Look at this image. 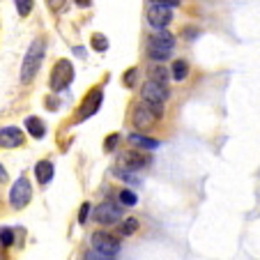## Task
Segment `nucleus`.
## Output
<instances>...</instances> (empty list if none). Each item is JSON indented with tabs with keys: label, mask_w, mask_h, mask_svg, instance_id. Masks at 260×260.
Here are the masks:
<instances>
[{
	"label": "nucleus",
	"mask_w": 260,
	"mask_h": 260,
	"mask_svg": "<svg viewBox=\"0 0 260 260\" xmlns=\"http://www.w3.org/2000/svg\"><path fill=\"white\" fill-rule=\"evenodd\" d=\"M46 55V42L44 40H35L30 44L28 53L23 55V64H21V83L30 85L37 76V72L42 69V62H44Z\"/></svg>",
	"instance_id": "obj_1"
},
{
	"label": "nucleus",
	"mask_w": 260,
	"mask_h": 260,
	"mask_svg": "<svg viewBox=\"0 0 260 260\" xmlns=\"http://www.w3.org/2000/svg\"><path fill=\"white\" fill-rule=\"evenodd\" d=\"M134 81H136V67H129L127 72H124V76H122L124 88H134Z\"/></svg>",
	"instance_id": "obj_24"
},
{
	"label": "nucleus",
	"mask_w": 260,
	"mask_h": 260,
	"mask_svg": "<svg viewBox=\"0 0 260 260\" xmlns=\"http://www.w3.org/2000/svg\"><path fill=\"white\" fill-rule=\"evenodd\" d=\"M136 231H138V221L134 219V216H129V219L122 223V235H134Z\"/></svg>",
	"instance_id": "obj_21"
},
{
	"label": "nucleus",
	"mask_w": 260,
	"mask_h": 260,
	"mask_svg": "<svg viewBox=\"0 0 260 260\" xmlns=\"http://www.w3.org/2000/svg\"><path fill=\"white\" fill-rule=\"evenodd\" d=\"M88 212H90V203H83V207H81V214H79V223H85V219H88Z\"/></svg>",
	"instance_id": "obj_28"
},
{
	"label": "nucleus",
	"mask_w": 260,
	"mask_h": 260,
	"mask_svg": "<svg viewBox=\"0 0 260 260\" xmlns=\"http://www.w3.org/2000/svg\"><path fill=\"white\" fill-rule=\"evenodd\" d=\"M0 182H7V171H5V166H0Z\"/></svg>",
	"instance_id": "obj_30"
},
{
	"label": "nucleus",
	"mask_w": 260,
	"mask_h": 260,
	"mask_svg": "<svg viewBox=\"0 0 260 260\" xmlns=\"http://www.w3.org/2000/svg\"><path fill=\"white\" fill-rule=\"evenodd\" d=\"M147 81H154V83L168 85V81H171V69L161 67V64H154V67L147 69Z\"/></svg>",
	"instance_id": "obj_15"
},
{
	"label": "nucleus",
	"mask_w": 260,
	"mask_h": 260,
	"mask_svg": "<svg viewBox=\"0 0 260 260\" xmlns=\"http://www.w3.org/2000/svg\"><path fill=\"white\" fill-rule=\"evenodd\" d=\"M196 32H198V30H184V35H187V40H189V37H196Z\"/></svg>",
	"instance_id": "obj_31"
},
{
	"label": "nucleus",
	"mask_w": 260,
	"mask_h": 260,
	"mask_svg": "<svg viewBox=\"0 0 260 260\" xmlns=\"http://www.w3.org/2000/svg\"><path fill=\"white\" fill-rule=\"evenodd\" d=\"M85 260H115L113 255H106V253H99V251H90L88 255H85Z\"/></svg>",
	"instance_id": "obj_25"
},
{
	"label": "nucleus",
	"mask_w": 260,
	"mask_h": 260,
	"mask_svg": "<svg viewBox=\"0 0 260 260\" xmlns=\"http://www.w3.org/2000/svg\"><path fill=\"white\" fill-rule=\"evenodd\" d=\"M141 99L147 104H166L168 102V88L154 81H145L141 88Z\"/></svg>",
	"instance_id": "obj_7"
},
{
	"label": "nucleus",
	"mask_w": 260,
	"mask_h": 260,
	"mask_svg": "<svg viewBox=\"0 0 260 260\" xmlns=\"http://www.w3.org/2000/svg\"><path fill=\"white\" fill-rule=\"evenodd\" d=\"M25 143V134L19 127H3L0 129V147H7V150H14L21 147Z\"/></svg>",
	"instance_id": "obj_11"
},
{
	"label": "nucleus",
	"mask_w": 260,
	"mask_h": 260,
	"mask_svg": "<svg viewBox=\"0 0 260 260\" xmlns=\"http://www.w3.org/2000/svg\"><path fill=\"white\" fill-rule=\"evenodd\" d=\"M12 242H14V233H12V228H0V244L12 246Z\"/></svg>",
	"instance_id": "obj_22"
},
{
	"label": "nucleus",
	"mask_w": 260,
	"mask_h": 260,
	"mask_svg": "<svg viewBox=\"0 0 260 260\" xmlns=\"http://www.w3.org/2000/svg\"><path fill=\"white\" fill-rule=\"evenodd\" d=\"M76 5H79L81 10H88V7L92 5V0H76Z\"/></svg>",
	"instance_id": "obj_29"
},
{
	"label": "nucleus",
	"mask_w": 260,
	"mask_h": 260,
	"mask_svg": "<svg viewBox=\"0 0 260 260\" xmlns=\"http://www.w3.org/2000/svg\"><path fill=\"white\" fill-rule=\"evenodd\" d=\"M129 145L136 147V150H157L159 147V141L157 138H147L143 134H129Z\"/></svg>",
	"instance_id": "obj_14"
},
{
	"label": "nucleus",
	"mask_w": 260,
	"mask_h": 260,
	"mask_svg": "<svg viewBox=\"0 0 260 260\" xmlns=\"http://www.w3.org/2000/svg\"><path fill=\"white\" fill-rule=\"evenodd\" d=\"M120 203L127 207H134L138 203V196L132 191V189H122V191H120Z\"/></svg>",
	"instance_id": "obj_19"
},
{
	"label": "nucleus",
	"mask_w": 260,
	"mask_h": 260,
	"mask_svg": "<svg viewBox=\"0 0 260 260\" xmlns=\"http://www.w3.org/2000/svg\"><path fill=\"white\" fill-rule=\"evenodd\" d=\"M120 141V134H111V136H106V141H104V152H113L115 145H118Z\"/></svg>",
	"instance_id": "obj_23"
},
{
	"label": "nucleus",
	"mask_w": 260,
	"mask_h": 260,
	"mask_svg": "<svg viewBox=\"0 0 260 260\" xmlns=\"http://www.w3.org/2000/svg\"><path fill=\"white\" fill-rule=\"evenodd\" d=\"M30 198H32V187H30L28 177L21 175L19 180L14 182V187H12V191H10V203H12L14 210H23V207L30 203Z\"/></svg>",
	"instance_id": "obj_4"
},
{
	"label": "nucleus",
	"mask_w": 260,
	"mask_h": 260,
	"mask_svg": "<svg viewBox=\"0 0 260 260\" xmlns=\"http://www.w3.org/2000/svg\"><path fill=\"white\" fill-rule=\"evenodd\" d=\"M94 219L102 223V226H113L118 221H122V210H120L115 203H102L94 210Z\"/></svg>",
	"instance_id": "obj_8"
},
{
	"label": "nucleus",
	"mask_w": 260,
	"mask_h": 260,
	"mask_svg": "<svg viewBox=\"0 0 260 260\" xmlns=\"http://www.w3.org/2000/svg\"><path fill=\"white\" fill-rule=\"evenodd\" d=\"M72 81H74V64L69 60L60 58L53 64V69H51V79H49L51 90L53 92H62V90H67L72 85Z\"/></svg>",
	"instance_id": "obj_3"
},
{
	"label": "nucleus",
	"mask_w": 260,
	"mask_h": 260,
	"mask_svg": "<svg viewBox=\"0 0 260 260\" xmlns=\"http://www.w3.org/2000/svg\"><path fill=\"white\" fill-rule=\"evenodd\" d=\"M90 46H92L94 51H99V53H104V51H108V40L102 32H94L92 40H90Z\"/></svg>",
	"instance_id": "obj_18"
},
{
	"label": "nucleus",
	"mask_w": 260,
	"mask_h": 260,
	"mask_svg": "<svg viewBox=\"0 0 260 260\" xmlns=\"http://www.w3.org/2000/svg\"><path fill=\"white\" fill-rule=\"evenodd\" d=\"M132 122H134V127H138L141 132H147V129H152L154 124L159 122V118L154 115V111L150 108V104L141 102L136 108H134V113H132Z\"/></svg>",
	"instance_id": "obj_6"
},
{
	"label": "nucleus",
	"mask_w": 260,
	"mask_h": 260,
	"mask_svg": "<svg viewBox=\"0 0 260 260\" xmlns=\"http://www.w3.org/2000/svg\"><path fill=\"white\" fill-rule=\"evenodd\" d=\"M171 76L175 81H184L189 76V62L187 60H182V58H177V60H173V64H171Z\"/></svg>",
	"instance_id": "obj_17"
},
{
	"label": "nucleus",
	"mask_w": 260,
	"mask_h": 260,
	"mask_svg": "<svg viewBox=\"0 0 260 260\" xmlns=\"http://www.w3.org/2000/svg\"><path fill=\"white\" fill-rule=\"evenodd\" d=\"M173 49H175V37H173L166 28L157 30V32L150 35V40H147V58L150 60L164 62V60L171 58Z\"/></svg>",
	"instance_id": "obj_2"
},
{
	"label": "nucleus",
	"mask_w": 260,
	"mask_h": 260,
	"mask_svg": "<svg viewBox=\"0 0 260 260\" xmlns=\"http://www.w3.org/2000/svg\"><path fill=\"white\" fill-rule=\"evenodd\" d=\"M14 5H16V12H19V16H28L30 12H32L35 0H14Z\"/></svg>",
	"instance_id": "obj_20"
},
{
	"label": "nucleus",
	"mask_w": 260,
	"mask_h": 260,
	"mask_svg": "<svg viewBox=\"0 0 260 260\" xmlns=\"http://www.w3.org/2000/svg\"><path fill=\"white\" fill-rule=\"evenodd\" d=\"M92 249L99 251V253H106V255H118L120 251V242L115 240L113 235H108V233H94L92 235Z\"/></svg>",
	"instance_id": "obj_9"
},
{
	"label": "nucleus",
	"mask_w": 260,
	"mask_h": 260,
	"mask_svg": "<svg viewBox=\"0 0 260 260\" xmlns=\"http://www.w3.org/2000/svg\"><path fill=\"white\" fill-rule=\"evenodd\" d=\"M147 164H150V157L143 154V152H138L136 147L122 154V166L127 168V171H138V168H145Z\"/></svg>",
	"instance_id": "obj_12"
},
{
	"label": "nucleus",
	"mask_w": 260,
	"mask_h": 260,
	"mask_svg": "<svg viewBox=\"0 0 260 260\" xmlns=\"http://www.w3.org/2000/svg\"><path fill=\"white\" fill-rule=\"evenodd\" d=\"M173 21V12L171 7H164V5H150L147 10V23L152 25L157 30H164L168 23Z\"/></svg>",
	"instance_id": "obj_10"
},
{
	"label": "nucleus",
	"mask_w": 260,
	"mask_h": 260,
	"mask_svg": "<svg viewBox=\"0 0 260 260\" xmlns=\"http://www.w3.org/2000/svg\"><path fill=\"white\" fill-rule=\"evenodd\" d=\"M64 3H67V0H46V5H49L51 12H60L64 7Z\"/></svg>",
	"instance_id": "obj_26"
},
{
	"label": "nucleus",
	"mask_w": 260,
	"mask_h": 260,
	"mask_svg": "<svg viewBox=\"0 0 260 260\" xmlns=\"http://www.w3.org/2000/svg\"><path fill=\"white\" fill-rule=\"evenodd\" d=\"M25 129H28V134H30L32 138H44V136H46V127H44V122H42L40 118H35V115L25 118Z\"/></svg>",
	"instance_id": "obj_16"
},
{
	"label": "nucleus",
	"mask_w": 260,
	"mask_h": 260,
	"mask_svg": "<svg viewBox=\"0 0 260 260\" xmlns=\"http://www.w3.org/2000/svg\"><path fill=\"white\" fill-rule=\"evenodd\" d=\"M35 175H37V182H40L42 187H46V184L53 180V164H51L49 159L37 161V166H35Z\"/></svg>",
	"instance_id": "obj_13"
},
{
	"label": "nucleus",
	"mask_w": 260,
	"mask_h": 260,
	"mask_svg": "<svg viewBox=\"0 0 260 260\" xmlns=\"http://www.w3.org/2000/svg\"><path fill=\"white\" fill-rule=\"evenodd\" d=\"M150 5H164V7H177L180 0H150Z\"/></svg>",
	"instance_id": "obj_27"
},
{
	"label": "nucleus",
	"mask_w": 260,
	"mask_h": 260,
	"mask_svg": "<svg viewBox=\"0 0 260 260\" xmlns=\"http://www.w3.org/2000/svg\"><path fill=\"white\" fill-rule=\"evenodd\" d=\"M102 99H104V90L102 88L90 90V92L83 97V102H81V108H79V113H76V120L83 122V120H88L90 115L97 113L99 106H102Z\"/></svg>",
	"instance_id": "obj_5"
}]
</instances>
